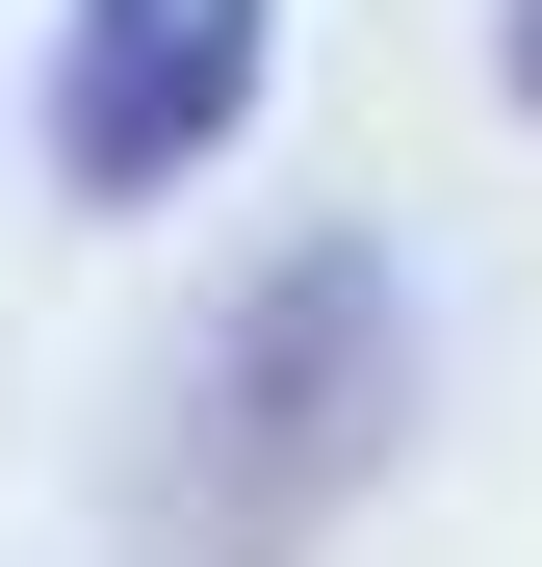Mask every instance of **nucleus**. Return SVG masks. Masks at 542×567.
<instances>
[{
  "instance_id": "obj_1",
  "label": "nucleus",
  "mask_w": 542,
  "mask_h": 567,
  "mask_svg": "<svg viewBox=\"0 0 542 567\" xmlns=\"http://www.w3.org/2000/svg\"><path fill=\"white\" fill-rule=\"evenodd\" d=\"M413 413H439V284L388 233H258L233 310L181 336L130 567H336V516H388Z\"/></svg>"
},
{
  "instance_id": "obj_2",
  "label": "nucleus",
  "mask_w": 542,
  "mask_h": 567,
  "mask_svg": "<svg viewBox=\"0 0 542 567\" xmlns=\"http://www.w3.org/2000/svg\"><path fill=\"white\" fill-rule=\"evenodd\" d=\"M258 104H285V0H52L27 52V181L78 233H155Z\"/></svg>"
},
{
  "instance_id": "obj_3",
  "label": "nucleus",
  "mask_w": 542,
  "mask_h": 567,
  "mask_svg": "<svg viewBox=\"0 0 542 567\" xmlns=\"http://www.w3.org/2000/svg\"><path fill=\"white\" fill-rule=\"evenodd\" d=\"M491 104H517V130H542V0H491Z\"/></svg>"
}]
</instances>
